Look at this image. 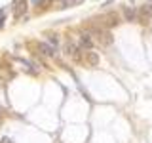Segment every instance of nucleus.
Returning <instances> with one entry per match:
<instances>
[{"label":"nucleus","instance_id":"nucleus-1","mask_svg":"<svg viewBox=\"0 0 152 143\" xmlns=\"http://www.w3.org/2000/svg\"><path fill=\"white\" fill-rule=\"evenodd\" d=\"M89 35L93 36L95 42H99L101 46H110L112 44V35L104 29H99V27H91L89 29Z\"/></svg>","mask_w":152,"mask_h":143},{"label":"nucleus","instance_id":"nucleus-2","mask_svg":"<svg viewBox=\"0 0 152 143\" xmlns=\"http://www.w3.org/2000/svg\"><path fill=\"white\" fill-rule=\"evenodd\" d=\"M137 21H141L142 25L152 21V6H141L139 12H137Z\"/></svg>","mask_w":152,"mask_h":143},{"label":"nucleus","instance_id":"nucleus-3","mask_svg":"<svg viewBox=\"0 0 152 143\" xmlns=\"http://www.w3.org/2000/svg\"><path fill=\"white\" fill-rule=\"evenodd\" d=\"M78 44H80V48H84V50H91V48H93L95 40H93V36L89 35V31H86V32H82V35H80Z\"/></svg>","mask_w":152,"mask_h":143},{"label":"nucleus","instance_id":"nucleus-4","mask_svg":"<svg viewBox=\"0 0 152 143\" xmlns=\"http://www.w3.org/2000/svg\"><path fill=\"white\" fill-rule=\"evenodd\" d=\"M27 0H17L13 4V17H23L27 13Z\"/></svg>","mask_w":152,"mask_h":143},{"label":"nucleus","instance_id":"nucleus-5","mask_svg":"<svg viewBox=\"0 0 152 143\" xmlns=\"http://www.w3.org/2000/svg\"><path fill=\"white\" fill-rule=\"evenodd\" d=\"M137 12L139 10L133 6H122V13L126 17V21H137Z\"/></svg>","mask_w":152,"mask_h":143},{"label":"nucleus","instance_id":"nucleus-6","mask_svg":"<svg viewBox=\"0 0 152 143\" xmlns=\"http://www.w3.org/2000/svg\"><path fill=\"white\" fill-rule=\"evenodd\" d=\"M38 50H40V54L46 55V57H53L55 55V46H51L50 42H42V44H38Z\"/></svg>","mask_w":152,"mask_h":143},{"label":"nucleus","instance_id":"nucleus-7","mask_svg":"<svg viewBox=\"0 0 152 143\" xmlns=\"http://www.w3.org/2000/svg\"><path fill=\"white\" fill-rule=\"evenodd\" d=\"M65 50H66V55H69V57H72V59H80V48L74 46L72 42H69V44L65 46Z\"/></svg>","mask_w":152,"mask_h":143},{"label":"nucleus","instance_id":"nucleus-8","mask_svg":"<svg viewBox=\"0 0 152 143\" xmlns=\"http://www.w3.org/2000/svg\"><path fill=\"white\" fill-rule=\"evenodd\" d=\"M86 61H88L89 65H97V63H99V57H97V54H95V52L86 50Z\"/></svg>","mask_w":152,"mask_h":143},{"label":"nucleus","instance_id":"nucleus-9","mask_svg":"<svg viewBox=\"0 0 152 143\" xmlns=\"http://www.w3.org/2000/svg\"><path fill=\"white\" fill-rule=\"evenodd\" d=\"M84 0H59V6L61 8H70V6H76V4H82Z\"/></svg>","mask_w":152,"mask_h":143},{"label":"nucleus","instance_id":"nucleus-10","mask_svg":"<svg viewBox=\"0 0 152 143\" xmlns=\"http://www.w3.org/2000/svg\"><path fill=\"white\" fill-rule=\"evenodd\" d=\"M48 42H50L51 46H57V42H59V40H57L55 35H48Z\"/></svg>","mask_w":152,"mask_h":143},{"label":"nucleus","instance_id":"nucleus-11","mask_svg":"<svg viewBox=\"0 0 152 143\" xmlns=\"http://www.w3.org/2000/svg\"><path fill=\"white\" fill-rule=\"evenodd\" d=\"M2 143H10V139H8V137H6V139H2Z\"/></svg>","mask_w":152,"mask_h":143},{"label":"nucleus","instance_id":"nucleus-12","mask_svg":"<svg viewBox=\"0 0 152 143\" xmlns=\"http://www.w3.org/2000/svg\"><path fill=\"white\" fill-rule=\"evenodd\" d=\"M2 15H4V12H2V10H0V19H2Z\"/></svg>","mask_w":152,"mask_h":143}]
</instances>
